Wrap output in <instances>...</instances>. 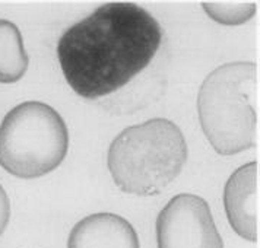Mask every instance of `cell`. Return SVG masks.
I'll return each instance as SVG.
<instances>
[{"label": "cell", "mask_w": 260, "mask_h": 248, "mask_svg": "<svg viewBox=\"0 0 260 248\" xmlns=\"http://www.w3.org/2000/svg\"><path fill=\"white\" fill-rule=\"evenodd\" d=\"M158 248H224L208 201L196 194H177L156 218Z\"/></svg>", "instance_id": "5b68a950"}, {"label": "cell", "mask_w": 260, "mask_h": 248, "mask_svg": "<svg viewBox=\"0 0 260 248\" xmlns=\"http://www.w3.org/2000/svg\"><path fill=\"white\" fill-rule=\"evenodd\" d=\"M202 6L215 22L222 25L244 24L257 9L254 2H203Z\"/></svg>", "instance_id": "9c48e42d"}, {"label": "cell", "mask_w": 260, "mask_h": 248, "mask_svg": "<svg viewBox=\"0 0 260 248\" xmlns=\"http://www.w3.org/2000/svg\"><path fill=\"white\" fill-rule=\"evenodd\" d=\"M228 222L238 235L256 242L259 238V164L240 166L228 178L224 189Z\"/></svg>", "instance_id": "8992f818"}, {"label": "cell", "mask_w": 260, "mask_h": 248, "mask_svg": "<svg viewBox=\"0 0 260 248\" xmlns=\"http://www.w3.org/2000/svg\"><path fill=\"white\" fill-rule=\"evenodd\" d=\"M187 155V143L177 124L151 118L116 136L108 148L107 166L121 191L155 196L180 175Z\"/></svg>", "instance_id": "3957f363"}, {"label": "cell", "mask_w": 260, "mask_h": 248, "mask_svg": "<svg viewBox=\"0 0 260 248\" xmlns=\"http://www.w3.org/2000/svg\"><path fill=\"white\" fill-rule=\"evenodd\" d=\"M162 28L143 8L113 2L68 28L57 43L66 82L82 98L96 99L123 88L152 61Z\"/></svg>", "instance_id": "6da1fadb"}, {"label": "cell", "mask_w": 260, "mask_h": 248, "mask_svg": "<svg viewBox=\"0 0 260 248\" xmlns=\"http://www.w3.org/2000/svg\"><path fill=\"white\" fill-rule=\"evenodd\" d=\"M29 59L18 26L0 19V83H15L24 78Z\"/></svg>", "instance_id": "ba28073f"}, {"label": "cell", "mask_w": 260, "mask_h": 248, "mask_svg": "<svg viewBox=\"0 0 260 248\" xmlns=\"http://www.w3.org/2000/svg\"><path fill=\"white\" fill-rule=\"evenodd\" d=\"M69 149V130L59 113L44 102L12 108L0 124V166L18 178L54 171Z\"/></svg>", "instance_id": "277c9868"}, {"label": "cell", "mask_w": 260, "mask_h": 248, "mask_svg": "<svg viewBox=\"0 0 260 248\" xmlns=\"http://www.w3.org/2000/svg\"><path fill=\"white\" fill-rule=\"evenodd\" d=\"M11 219V201L6 191L0 186V236L5 232Z\"/></svg>", "instance_id": "30bf717a"}, {"label": "cell", "mask_w": 260, "mask_h": 248, "mask_svg": "<svg viewBox=\"0 0 260 248\" xmlns=\"http://www.w3.org/2000/svg\"><path fill=\"white\" fill-rule=\"evenodd\" d=\"M259 70L251 61L226 63L211 72L198 95L202 130L219 155L257 146Z\"/></svg>", "instance_id": "7a4b0ae2"}, {"label": "cell", "mask_w": 260, "mask_h": 248, "mask_svg": "<svg viewBox=\"0 0 260 248\" xmlns=\"http://www.w3.org/2000/svg\"><path fill=\"white\" fill-rule=\"evenodd\" d=\"M68 248H141L135 228L114 213H94L73 226Z\"/></svg>", "instance_id": "52a82bcc"}]
</instances>
